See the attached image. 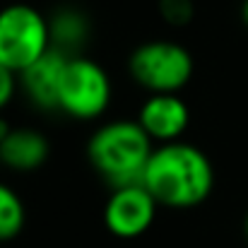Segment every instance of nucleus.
Here are the masks:
<instances>
[{"instance_id":"nucleus-1","label":"nucleus","mask_w":248,"mask_h":248,"mask_svg":"<svg viewBox=\"0 0 248 248\" xmlns=\"http://www.w3.org/2000/svg\"><path fill=\"white\" fill-rule=\"evenodd\" d=\"M215 181L217 176L210 157L183 140L155 147L142 176V186L166 210L200 207L212 195Z\"/></svg>"},{"instance_id":"nucleus-2","label":"nucleus","mask_w":248,"mask_h":248,"mask_svg":"<svg viewBox=\"0 0 248 248\" xmlns=\"http://www.w3.org/2000/svg\"><path fill=\"white\" fill-rule=\"evenodd\" d=\"M152 152L155 142L130 118L101 123L87 140V162L108 188L142 183Z\"/></svg>"},{"instance_id":"nucleus-3","label":"nucleus","mask_w":248,"mask_h":248,"mask_svg":"<svg viewBox=\"0 0 248 248\" xmlns=\"http://www.w3.org/2000/svg\"><path fill=\"white\" fill-rule=\"evenodd\" d=\"M195 61L190 51L171 39H150L138 44L128 56L130 80L147 94H178L190 82Z\"/></svg>"},{"instance_id":"nucleus-4","label":"nucleus","mask_w":248,"mask_h":248,"mask_svg":"<svg viewBox=\"0 0 248 248\" xmlns=\"http://www.w3.org/2000/svg\"><path fill=\"white\" fill-rule=\"evenodd\" d=\"M113 96V84L104 65L89 56H75L65 61L58 87V113L73 121L101 118Z\"/></svg>"},{"instance_id":"nucleus-5","label":"nucleus","mask_w":248,"mask_h":248,"mask_svg":"<svg viewBox=\"0 0 248 248\" xmlns=\"http://www.w3.org/2000/svg\"><path fill=\"white\" fill-rule=\"evenodd\" d=\"M51 48L48 15L27 2L0 7V63L17 75Z\"/></svg>"},{"instance_id":"nucleus-6","label":"nucleus","mask_w":248,"mask_h":248,"mask_svg":"<svg viewBox=\"0 0 248 248\" xmlns=\"http://www.w3.org/2000/svg\"><path fill=\"white\" fill-rule=\"evenodd\" d=\"M157 212L159 202L155 200V195L142 183H133V186L111 188L101 217L111 236L133 241L152 229Z\"/></svg>"},{"instance_id":"nucleus-7","label":"nucleus","mask_w":248,"mask_h":248,"mask_svg":"<svg viewBox=\"0 0 248 248\" xmlns=\"http://www.w3.org/2000/svg\"><path fill=\"white\" fill-rule=\"evenodd\" d=\"M135 121L142 125V130L155 145H166L186 135L190 125V108L181 94H147L138 108Z\"/></svg>"},{"instance_id":"nucleus-8","label":"nucleus","mask_w":248,"mask_h":248,"mask_svg":"<svg viewBox=\"0 0 248 248\" xmlns=\"http://www.w3.org/2000/svg\"><path fill=\"white\" fill-rule=\"evenodd\" d=\"M65 61L68 56H63L56 48H48L41 58H36L29 68L19 73V89L36 111H58V87Z\"/></svg>"},{"instance_id":"nucleus-9","label":"nucleus","mask_w":248,"mask_h":248,"mask_svg":"<svg viewBox=\"0 0 248 248\" xmlns=\"http://www.w3.org/2000/svg\"><path fill=\"white\" fill-rule=\"evenodd\" d=\"M51 157V140L31 125H15L0 142V164L12 173H34Z\"/></svg>"},{"instance_id":"nucleus-10","label":"nucleus","mask_w":248,"mask_h":248,"mask_svg":"<svg viewBox=\"0 0 248 248\" xmlns=\"http://www.w3.org/2000/svg\"><path fill=\"white\" fill-rule=\"evenodd\" d=\"M48 34L51 48L61 51L68 58L84 56L92 41V19L80 5H58L48 12Z\"/></svg>"},{"instance_id":"nucleus-11","label":"nucleus","mask_w":248,"mask_h":248,"mask_svg":"<svg viewBox=\"0 0 248 248\" xmlns=\"http://www.w3.org/2000/svg\"><path fill=\"white\" fill-rule=\"evenodd\" d=\"M27 227V205L19 193L0 181V244L15 241Z\"/></svg>"},{"instance_id":"nucleus-12","label":"nucleus","mask_w":248,"mask_h":248,"mask_svg":"<svg viewBox=\"0 0 248 248\" xmlns=\"http://www.w3.org/2000/svg\"><path fill=\"white\" fill-rule=\"evenodd\" d=\"M157 12L164 24L183 29L195 19V0H157Z\"/></svg>"},{"instance_id":"nucleus-13","label":"nucleus","mask_w":248,"mask_h":248,"mask_svg":"<svg viewBox=\"0 0 248 248\" xmlns=\"http://www.w3.org/2000/svg\"><path fill=\"white\" fill-rule=\"evenodd\" d=\"M17 92H19V75L0 63V113L12 104Z\"/></svg>"},{"instance_id":"nucleus-14","label":"nucleus","mask_w":248,"mask_h":248,"mask_svg":"<svg viewBox=\"0 0 248 248\" xmlns=\"http://www.w3.org/2000/svg\"><path fill=\"white\" fill-rule=\"evenodd\" d=\"M12 128H15V125H12L7 118H5V113H0V142L10 135V130H12Z\"/></svg>"},{"instance_id":"nucleus-15","label":"nucleus","mask_w":248,"mask_h":248,"mask_svg":"<svg viewBox=\"0 0 248 248\" xmlns=\"http://www.w3.org/2000/svg\"><path fill=\"white\" fill-rule=\"evenodd\" d=\"M241 22L248 27V0H244V2H241Z\"/></svg>"},{"instance_id":"nucleus-16","label":"nucleus","mask_w":248,"mask_h":248,"mask_svg":"<svg viewBox=\"0 0 248 248\" xmlns=\"http://www.w3.org/2000/svg\"><path fill=\"white\" fill-rule=\"evenodd\" d=\"M244 234H246V241H248V212H246V219H244Z\"/></svg>"},{"instance_id":"nucleus-17","label":"nucleus","mask_w":248,"mask_h":248,"mask_svg":"<svg viewBox=\"0 0 248 248\" xmlns=\"http://www.w3.org/2000/svg\"><path fill=\"white\" fill-rule=\"evenodd\" d=\"M0 166H2V164H0Z\"/></svg>"}]
</instances>
